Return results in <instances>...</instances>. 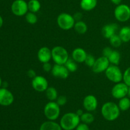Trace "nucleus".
Wrapping results in <instances>:
<instances>
[{
	"instance_id": "f704fd0d",
	"label": "nucleus",
	"mask_w": 130,
	"mask_h": 130,
	"mask_svg": "<svg viewBox=\"0 0 130 130\" xmlns=\"http://www.w3.org/2000/svg\"><path fill=\"white\" fill-rule=\"evenodd\" d=\"M76 130H90V128L88 126L87 124L83 123V124H79L77 127H76Z\"/></svg>"
},
{
	"instance_id": "a878e982",
	"label": "nucleus",
	"mask_w": 130,
	"mask_h": 130,
	"mask_svg": "<svg viewBox=\"0 0 130 130\" xmlns=\"http://www.w3.org/2000/svg\"><path fill=\"white\" fill-rule=\"evenodd\" d=\"M65 66L70 72H74L77 69V65L76 62L71 58H69L68 60L66 62V63H65Z\"/></svg>"
},
{
	"instance_id": "f8f14e48",
	"label": "nucleus",
	"mask_w": 130,
	"mask_h": 130,
	"mask_svg": "<svg viewBox=\"0 0 130 130\" xmlns=\"http://www.w3.org/2000/svg\"><path fill=\"white\" fill-rule=\"evenodd\" d=\"M52 74L55 77L60 79H67L69 75V71H68L65 65L55 64L52 67Z\"/></svg>"
},
{
	"instance_id": "ea45409f",
	"label": "nucleus",
	"mask_w": 130,
	"mask_h": 130,
	"mask_svg": "<svg viewBox=\"0 0 130 130\" xmlns=\"http://www.w3.org/2000/svg\"><path fill=\"white\" fill-rule=\"evenodd\" d=\"M128 96H129V99H130V86H129V88H128Z\"/></svg>"
},
{
	"instance_id": "1a4fd4ad",
	"label": "nucleus",
	"mask_w": 130,
	"mask_h": 130,
	"mask_svg": "<svg viewBox=\"0 0 130 130\" xmlns=\"http://www.w3.org/2000/svg\"><path fill=\"white\" fill-rule=\"evenodd\" d=\"M129 86L124 83H118L113 86L111 90L112 95L116 99H121L128 95Z\"/></svg>"
},
{
	"instance_id": "b1692460",
	"label": "nucleus",
	"mask_w": 130,
	"mask_h": 130,
	"mask_svg": "<svg viewBox=\"0 0 130 130\" xmlns=\"http://www.w3.org/2000/svg\"><path fill=\"white\" fill-rule=\"evenodd\" d=\"M46 96L50 101H55L58 98V92L53 87H48L46 90Z\"/></svg>"
},
{
	"instance_id": "6e6552de",
	"label": "nucleus",
	"mask_w": 130,
	"mask_h": 130,
	"mask_svg": "<svg viewBox=\"0 0 130 130\" xmlns=\"http://www.w3.org/2000/svg\"><path fill=\"white\" fill-rule=\"evenodd\" d=\"M11 8L13 13L19 17L26 15L29 10L27 3L24 0H15L11 5Z\"/></svg>"
},
{
	"instance_id": "aec40b11",
	"label": "nucleus",
	"mask_w": 130,
	"mask_h": 130,
	"mask_svg": "<svg viewBox=\"0 0 130 130\" xmlns=\"http://www.w3.org/2000/svg\"><path fill=\"white\" fill-rule=\"evenodd\" d=\"M122 41L127 43L130 41V27L124 26L121 28L119 33Z\"/></svg>"
},
{
	"instance_id": "2f4dec72",
	"label": "nucleus",
	"mask_w": 130,
	"mask_h": 130,
	"mask_svg": "<svg viewBox=\"0 0 130 130\" xmlns=\"http://www.w3.org/2000/svg\"><path fill=\"white\" fill-rule=\"evenodd\" d=\"M56 102L58 104V105L60 107L63 106L67 103V98H66V96H63V95H60V96H58Z\"/></svg>"
},
{
	"instance_id": "dca6fc26",
	"label": "nucleus",
	"mask_w": 130,
	"mask_h": 130,
	"mask_svg": "<svg viewBox=\"0 0 130 130\" xmlns=\"http://www.w3.org/2000/svg\"><path fill=\"white\" fill-rule=\"evenodd\" d=\"M118 26L116 24H110L105 25L102 29V34L103 36L107 39H110L113 35L116 34Z\"/></svg>"
},
{
	"instance_id": "bb28decb",
	"label": "nucleus",
	"mask_w": 130,
	"mask_h": 130,
	"mask_svg": "<svg viewBox=\"0 0 130 130\" xmlns=\"http://www.w3.org/2000/svg\"><path fill=\"white\" fill-rule=\"evenodd\" d=\"M109 41H110V44H111L112 46L115 47V48H118L121 45L122 43V40L121 39V38L119 37V35H116V34H114L113 35L111 38L109 39Z\"/></svg>"
},
{
	"instance_id": "7ed1b4c3",
	"label": "nucleus",
	"mask_w": 130,
	"mask_h": 130,
	"mask_svg": "<svg viewBox=\"0 0 130 130\" xmlns=\"http://www.w3.org/2000/svg\"><path fill=\"white\" fill-rule=\"evenodd\" d=\"M52 58L57 64L65 65L69 58L67 50L60 46L54 47L52 50Z\"/></svg>"
},
{
	"instance_id": "9b49d317",
	"label": "nucleus",
	"mask_w": 130,
	"mask_h": 130,
	"mask_svg": "<svg viewBox=\"0 0 130 130\" xmlns=\"http://www.w3.org/2000/svg\"><path fill=\"white\" fill-rule=\"evenodd\" d=\"M110 63L108 58L102 56L96 60L93 66L91 68L93 71L95 73H100L106 71L107 69L110 66Z\"/></svg>"
},
{
	"instance_id": "72a5a7b5",
	"label": "nucleus",
	"mask_w": 130,
	"mask_h": 130,
	"mask_svg": "<svg viewBox=\"0 0 130 130\" xmlns=\"http://www.w3.org/2000/svg\"><path fill=\"white\" fill-rule=\"evenodd\" d=\"M52 67H53V66H51V64L49 62L44 63L43 65V69L45 72H50V71H52Z\"/></svg>"
},
{
	"instance_id": "6ab92c4d",
	"label": "nucleus",
	"mask_w": 130,
	"mask_h": 130,
	"mask_svg": "<svg viewBox=\"0 0 130 130\" xmlns=\"http://www.w3.org/2000/svg\"><path fill=\"white\" fill-rule=\"evenodd\" d=\"M39 130H62V127L55 122L50 121L43 123Z\"/></svg>"
},
{
	"instance_id": "58836bf2",
	"label": "nucleus",
	"mask_w": 130,
	"mask_h": 130,
	"mask_svg": "<svg viewBox=\"0 0 130 130\" xmlns=\"http://www.w3.org/2000/svg\"><path fill=\"white\" fill-rule=\"evenodd\" d=\"M3 24V18L1 17V16L0 15V28L2 27Z\"/></svg>"
},
{
	"instance_id": "412c9836",
	"label": "nucleus",
	"mask_w": 130,
	"mask_h": 130,
	"mask_svg": "<svg viewBox=\"0 0 130 130\" xmlns=\"http://www.w3.org/2000/svg\"><path fill=\"white\" fill-rule=\"evenodd\" d=\"M75 30L79 34H84L88 30V27L86 23L81 20H79L75 23L74 26Z\"/></svg>"
},
{
	"instance_id": "4be33fe9",
	"label": "nucleus",
	"mask_w": 130,
	"mask_h": 130,
	"mask_svg": "<svg viewBox=\"0 0 130 130\" xmlns=\"http://www.w3.org/2000/svg\"><path fill=\"white\" fill-rule=\"evenodd\" d=\"M109 62L110 63L113 65H116L118 66L121 60V54L117 50H113L111 54L110 55L109 57H108Z\"/></svg>"
},
{
	"instance_id": "4468645a",
	"label": "nucleus",
	"mask_w": 130,
	"mask_h": 130,
	"mask_svg": "<svg viewBox=\"0 0 130 130\" xmlns=\"http://www.w3.org/2000/svg\"><path fill=\"white\" fill-rule=\"evenodd\" d=\"M98 101L96 98L93 95H88L85 96L83 100V107L89 112L93 111L97 108Z\"/></svg>"
},
{
	"instance_id": "ddd939ff",
	"label": "nucleus",
	"mask_w": 130,
	"mask_h": 130,
	"mask_svg": "<svg viewBox=\"0 0 130 130\" xmlns=\"http://www.w3.org/2000/svg\"><path fill=\"white\" fill-rule=\"evenodd\" d=\"M14 101V96L11 91L5 88H0V105L3 106L10 105Z\"/></svg>"
},
{
	"instance_id": "0eeeda50",
	"label": "nucleus",
	"mask_w": 130,
	"mask_h": 130,
	"mask_svg": "<svg viewBox=\"0 0 130 130\" xmlns=\"http://www.w3.org/2000/svg\"><path fill=\"white\" fill-rule=\"evenodd\" d=\"M114 16L119 22H124L130 19V8L124 4L118 5L114 10Z\"/></svg>"
},
{
	"instance_id": "20e7f679",
	"label": "nucleus",
	"mask_w": 130,
	"mask_h": 130,
	"mask_svg": "<svg viewBox=\"0 0 130 130\" xmlns=\"http://www.w3.org/2000/svg\"><path fill=\"white\" fill-rule=\"evenodd\" d=\"M57 24L60 29L68 30L74 27L75 19L73 16L67 13H60L57 17Z\"/></svg>"
},
{
	"instance_id": "423d86ee",
	"label": "nucleus",
	"mask_w": 130,
	"mask_h": 130,
	"mask_svg": "<svg viewBox=\"0 0 130 130\" xmlns=\"http://www.w3.org/2000/svg\"><path fill=\"white\" fill-rule=\"evenodd\" d=\"M105 72L106 77L112 82L118 83L123 80V74L116 65H110Z\"/></svg>"
},
{
	"instance_id": "c85d7f7f",
	"label": "nucleus",
	"mask_w": 130,
	"mask_h": 130,
	"mask_svg": "<svg viewBox=\"0 0 130 130\" xmlns=\"http://www.w3.org/2000/svg\"><path fill=\"white\" fill-rule=\"evenodd\" d=\"M25 20L29 24H35L38 22V17L35 14V13L28 12L25 15Z\"/></svg>"
},
{
	"instance_id": "473e14b6",
	"label": "nucleus",
	"mask_w": 130,
	"mask_h": 130,
	"mask_svg": "<svg viewBox=\"0 0 130 130\" xmlns=\"http://www.w3.org/2000/svg\"><path fill=\"white\" fill-rule=\"evenodd\" d=\"M112 51L113 50L111 49V48H110V47H105V48H104L102 51L103 56H104V57L108 58V57L110 56V55L111 54V53L112 52Z\"/></svg>"
},
{
	"instance_id": "2eb2a0df",
	"label": "nucleus",
	"mask_w": 130,
	"mask_h": 130,
	"mask_svg": "<svg viewBox=\"0 0 130 130\" xmlns=\"http://www.w3.org/2000/svg\"><path fill=\"white\" fill-rule=\"evenodd\" d=\"M38 58L41 63L49 62L52 58V50L48 47H42L38 52Z\"/></svg>"
},
{
	"instance_id": "c756f323",
	"label": "nucleus",
	"mask_w": 130,
	"mask_h": 130,
	"mask_svg": "<svg viewBox=\"0 0 130 130\" xmlns=\"http://www.w3.org/2000/svg\"><path fill=\"white\" fill-rule=\"evenodd\" d=\"M123 80L124 83L128 86H130V67L126 69L123 74Z\"/></svg>"
},
{
	"instance_id": "7c9ffc66",
	"label": "nucleus",
	"mask_w": 130,
	"mask_h": 130,
	"mask_svg": "<svg viewBox=\"0 0 130 130\" xmlns=\"http://www.w3.org/2000/svg\"><path fill=\"white\" fill-rule=\"evenodd\" d=\"M95 61H96V60H95V57H94L92 55L88 54L87 55V57H86V60H85V63H86V66H88V67H92L93 66L94 63H95Z\"/></svg>"
},
{
	"instance_id": "a211bd4d",
	"label": "nucleus",
	"mask_w": 130,
	"mask_h": 130,
	"mask_svg": "<svg viewBox=\"0 0 130 130\" xmlns=\"http://www.w3.org/2000/svg\"><path fill=\"white\" fill-rule=\"evenodd\" d=\"M97 0H81L80 3L81 8L85 11H91L96 7Z\"/></svg>"
},
{
	"instance_id": "c9c22d12",
	"label": "nucleus",
	"mask_w": 130,
	"mask_h": 130,
	"mask_svg": "<svg viewBox=\"0 0 130 130\" xmlns=\"http://www.w3.org/2000/svg\"><path fill=\"white\" fill-rule=\"evenodd\" d=\"M27 74L28 77H30V78H32V79L34 78V77H36V72L32 69H29V71H27Z\"/></svg>"
},
{
	"instance_id": "9d476101",
	"label": "nucleus",
	"mask_w": 130,
	"mask_h": 130,
	"mask_svg": "<svg viewBox=\"0 0 130 130\" xmlns=\"http://www.w3.org/2000/svg\"><path fill=\"white\" fill-rule=\"evenodd\" d=\"M32 86L36 91L43 92L48 88V81L43 76H36L32 80Z\"/></svg>"
},
{
	"instance_id": "e433bc0d",
	"label": "nucleus",
	"mask_w": 130,
	"mask_h": 130,
	"mask_svg": "<svg viewBox=\"0 0 130 130\" xmlns=\"http://www.w3.org/2000/svg\"><path fill=\"white\" fill-rule=\"evenodd\" d=\"M110 1H111V2L112 3H114V5H119L121 4L122 0H110Z\"/></svg>"
},
{
	"instance_id": "39448f33",
	"label": "nucleus",
	"mask_w": 130,
	"mask_h": 130,
	"mask_svg": "<svg viewBox=\"0 0 130 130\" xmlns=\"http://www.w3.org/2000/svg\"><path fill=\"white\" fill-rule=\"evenodd\" d=\"M60 109L57 102L50 101L45 105L44 109V114L47 119L50 121H54L59 117Z\"/></svg>"
},
{
	"instance_id": "f03ea898",
	"label": "nucleus",
	"mask_w": 130,
	"mask_h": 130,
	"mask_svg": "<svg viewBox=\"0 0 130 130\" xmlns=\"http://www.w3.org/2000/svg\"><path fill=\"white\" fill-rule=\"evenodd\" d=\"M81 119L76 113L69 112L61 118L60 126L65 130H72L79 124Z\"/></svg>"
},
{
	"instance_id": "f3484780",
	"label": "nucleus",
	"mask_w": 130,
	"mask_h": 130,
	"mask_svg": "<svg viewBox=\"0 0 130 130\" xmlns=\"http://www.w3.org/2000/svg\"><path fill=\"white\" fill-rule=\"evenodd\" d=\"M87 53L86 51L81 48H77L73 50L72 53V59L78 63L85 62L87 57Z\"/></svg>"
},
{
	"instance_id": "a19ab883",
	"label": "nucleus",
	"mask_w": 130,
	"mask_h": 130,
	"mask_svg": "<svg viewBox=\"0 0 130 130\" xmlns=\"http://www.w3.org/2000/svg\"><path fill=\"white\" fill-rule=\"evenodd\" d=\"M1 85H2V80H1V78L0 77V87H1Z\"/></svg>"
},
{
	"instance_id": "cd10ccee",
	"label": "nucleus",
	"mask_w": 130,
	"mask_h": 130,
	"mask_svg": "<svg viewBox=\"0 0 130 130\" xmlns=\"http://www.w3.org/2000/svg\"><path fill=\"white\" fill-rule=\"evenodd\" d=\"M81 121L85 124H90L93 123L94 121V116L91 113H83L81 117H80Z\"/></svg>"
},
{
	"instance_id": "5701e85b",
	"label": "nucleus",
	"mask_w": 130,
	"mask_h": 130,
	"mask_svg": "<svg viewBox=\"0 0 130 130\" xmlns=\"http://www.w3.org/2000/svg\"><path fill=\"white\" fill-rule=\"evenodd\" d=\"M28 9L30 12L36 13L41 8V3L38 0H30L27 3Z\"/></svg>"
},
{
	"instance_id": "4c0bfd02",
	"label": "nucleus",
	"mask_w": 130,
	"mask_h": 130,
	"mask_svg": "<svg viewBox=\"0 0 130 130\" xmlns=\"http://www.w3.org/2000/svg\"><path fill=\"white\" fill-rule=\"evenodd\" d=\"M76 113L77 114V115L81 117V116H82V114H83V112L82 110H80V109H79V110H77V112H76Z\"/></svg>"
},
{
	"instance_id": "393cba45",
	"label": "nucleus",
	"mask_w": 130,
	"mask_h": 130,
	"mask_svg": "<svg viewBox=\"0 0 130 130\" xmlns=\"http://www.w3.org/2000/svg\"><path fill=\"white\" fill-rule=\"evenodd\" d=\"M119 109L122 111H126L130 108V99L125 97L119 99V104H118Z\"/></svg>"
},
{
	"instance_id": "f257e3e1",
	"label": "nucleus",
	"mask_w": 130,
	"mask_h": 130,
	"mask_svg": "<svg viewBox=\"0 0 130 130\" xmlns=\"http://www.w3.org/2000/svg\"><path fill=\"white\" fill-rule=\"evenodd\" d=\"M119 106L114 102H108L105 103L102 107V114L106 120L112 121L116 120L120 114Z\"/></svg>"
}]
</instances>
